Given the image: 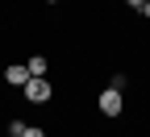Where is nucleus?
Returning <instances> with one entry per match:
<instances>
[{
	"instance_id": "20e7f679",
	"label": "nucleus",
	"mask_w": 150,
	"mask_h": 137,
	"mask_svg": "<svg viewBox=\"0 0 150 137\" xmlns=\"http://www.w3.org/2000/svg\"><path fill=\"white\" fill-rule=\"evenodd\" d=\"M25 67H29V75H46V67H50V63H46L42 54H33V58H25Z\"/></svg>"
},
{
	"instance_id": "0eeeda50",
	"label": "nucleus",
	"mask_w": 150,
	"mask_h": 137,
	"mask_svg": "<svg viewBox=\"0 0 150 137\" xmlns=\"http://www.w3.org/2000/svg\"><path fill=\"white\" fill-rule=\"evenodd\" d=\"M125 4H129V8H142V4H146V0H125Z\"/></svg>"
},
{
	"instance_id": "f257e3e1",
	"label": "nucleus",
	"mask_w": 150,
	"mask_h": 137,
	"mask_svg": "<svg viewBox=\"0 0 150 137\" xmlns=\"http://www.w3.org/2000/svg\"><path fill=\"white\" fill-rule=\"evenodd\" d=\"M21 96H25V104H50L54 100V87L46 83V75H29V83L21 87Z\"/></svg>"
},
{
	"instance_id": "423d86ee",
	"label": "nucleus",
	"mask_w": 150,
	"mask_h": 137,
	"mask_svg": "<svg viewBox=\"0 0 150 137\" xmlns=\"http://www.w3.org/2000/svg\"><path fill=\"white\" fill-rule=\"evenodd\" d=\"M138 13H142V17H146V21H150V0H146V4H142V8H138Z\"/></svg>"
},
{
	"instance_id": "6e6552de",
	"label": "nucleus",
	"mask_w": 150,
	"mask_h": 137,
	"mask_svg": "<svg viewBox=\"0 0 150 137\" xmlns=\"http://www.w3.org/2000/svg\"><path fill=\"white\" fill-rule=\"evenodd\" d=\"M46 4H59V0H46Z\"/></svg>"
},
{
	"instance_id": "9d476101",
	"label": "nucleus",
	"mask_w": 150,
	"mask_h": 137,
	"mask_svg": "<svg viewBox=\"0 0 150 137\" xmlns=\"http://www.w3.org/2000/svg\"><path fill=\"white\" fill-rule=\"evenodd\" d=\"M0 75H4V67H0Z\"/></svg>"
},
{
	"instance_id": "7ed1b4c3",
	"label": "nucleus",
	"mask_w": 150,
	"mask_h": 137,
	"mask_svg": "<svg viewBox=\"0 0 150 137\" xmlns=\"http://www.w3.org/2000/svg\"><path fill=\"white\" fill-rule=\"evenodd\" d=\"M0 79H4L8 87H25V83H29V67H25V63H13V67H4Z\"/></svg>"
},
{
	"instance_id": "1a4fd4ad",
	"label": "nucleus",
	"mask_w": 150,
	"mask_h": 137,
	"mask_svg": "<svg viewBox=\"0 0 150 137\" xmlns=\"http://www.w3.org/2000/svg\"><path fill=\"white\" fill-rule=\"evenodd\" d=\"M4 137H17V133H4Z\"/></svg>"
},
{
	"instance_id": "39448f33",
	"label": "nucleus",
	"mask_w": 150,
	"mask_h": 137,
	"mask_svg": "<svg viewBox=\"0 0 150 137\" xmlns=\"http://www.w3.org/2000/svg\"><path fill=\"white\" fill-rule=\"evenodd\" d=\"M21 137H46V129H42V125H25V129H21Z\"/></svg>"
},
{
	"instance_id": "f03ea898",
	"label": "nucleus",
	"mask_w": 150,
	"mask_h": 137,
	"mask_svg": "<svg viewBox=\"0 0 150 137\" xmlns=\"http://www.w3.org/2000/svg\"><path fill=\"white\" fill-rule=\"evenodd\" d=\"M96 108H100L104 116H121V108H125V96H121L117 87H104V91H100V100H96Z\"/></svg>"
}]
</instances>
